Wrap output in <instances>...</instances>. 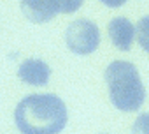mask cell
<instances>
[{
  "instance_id": "cell-9",
  "label": "cell",
  "mask_w": 149,
  "mask_h": 134,
  "mask_svg": "<svg viewBox=\"0 0 149 134\" xmlns=\"http://www.w3.org/2000/svg\"><path fill=\"white\" fill-rule=\"evenodd\" d=\"M58 2V11L63 14H70V13H76L84 0H56Z\"/></svg>"
},
{
  "instance_id": "cell-2",
  "label": "cell",
  "mask_w": 149,
  "mask_h": 134,
  "mask_svg": "<svg viewBox=\"0 0 149 134\" xmlns=\"http://www.w3.org/2000/svg\"><path fill=\"white\" fill-rule=\"evenodd\" d=\"M105 83L112 104L121 111H137L146 101V90L137 67L126 60H116L105 69Z\"/></svg>"
},
{
  "instance_id": "cell-4",
  "label": "cell",
  "mask_w": 149,
  "mask_h": 134,
  "mask_svg": "<svg viewBox=\"0 0 149 134\" xmlns=\"http://www.w3.org/2000/svg\"><path fill=\"white\" fill-rule=\"evenodd\" d=\"M21 11L32 23H47L60 13L56 0H21Z\"/></svg>"
},
{
  "instance_id": "cell-6",
  "label": "cell",
  "mask_w": 149,
  "mask_h": 134,
  "mask_svg": "<svg viewBox=\"0 0 149 134\" xmlns=\"http://www.w3.org/2000/svg\"><path fill=\"white\" fill-rule=\"evenodd\" d=\"M107 32H109V37L112 41V44L121 49V51H128L133 44V39H135V27L132 25L130 20L119 16V18H112L109 21V27H107Z\"/></svg>"
},
{
  "instance_id": "cell-7",
  "label": "cell",
  "mask_w": 149,
  "mask_h": 134,
  "mask_svg": "<svg viewBox=\"0 0 149 134\" xmlns=\"http://www.w3.org/2000/svg\"><path fill=\"white\" fill-rule=\"evenodd\" d=\"M135 37L142 49L149 53V16H144L135 27Z\"/></svg>"
},
{
  "instance_id": "cell-5",
  "label": "cell",
  "mask_w": 149,
  "mask_h": 134,
  "mask_svg": "<svg viewBox=\"0 0 149 134\" xmlns=\"http://www.w3.org/2000/svg\"><path fill=\"white\" fill-rule=\"evenodd\" d=\"M18 76L21 81H25L26 85H33V87H42L49 81L51 78V69L49 65L39 58H28L19 65Z\"/></svg>"
},
{
  "instance_id": "cell-3",
  "label": "cell",
  "mask_w": 149,
  "mask_h": 134,
  "mask_svg": "<svg viewBox=\"0 0 149 134\" xmlns=\"http://www.w3.org/2000/svg\"><path fill=\"white\" fill-rule=\"evenodd\" d=\"M65 42L72 53L90 55L100 44V30L90 20H76L65 32Z\"/></svg>"
},
{
  "instance_id": "cell-8",
  "label": "cell",
  "mask_w": 149,
  "mask_h": 134,
  "mask_svg": "<svg viewBox=\"0 0 149 134\" xmlns=\"http://www.w3.org/2000/svg\"><path fill=\"white\" fill-rule=\"evenodd\" d=\"M132 134H149V113H142L133 122Z\"/></svg>"
},
{
  "instance_id": "cell-10",
  "label": "cell",
  "mask_w": 149,
  "mask_h": 134,
  "mask_svg": "<svg viewBox=\"0 0 149 134\" xmlns=\"http://www.w3.org/2000/svg\"><path fill=\"white\" fill-rule=\"evenodd\" d=\"M100 2L104 6H107V7H121V6H125L128 2V0H100Z\"/></svg>"
},
{
  "instance_id": "cell-1",
  "label": "cell",
  "mask_w": 149,
  "mask_h": 134,
  "mask_svg": "<svg viewBox=\"0 0 149 134\" xmlns=\"http://www.w3.org/2000/svg\"><path fill=\"white\" fill-rule=\"evenodd\" d=\"M14 122L21 134H58L67 123V106L53 94L28 95L16 106Z\"/></svg>"
}]
</instances>
